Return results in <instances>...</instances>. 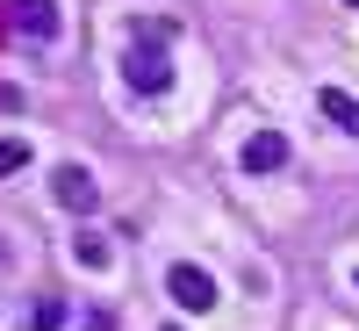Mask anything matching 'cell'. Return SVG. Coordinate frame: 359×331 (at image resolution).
I'll return each mask as SVG.
<instances>
[{
    "label": "cell",
    "mask_w": 359,
    "mask_h": 331,
    "mask_svg": "<svg viewBox=\"0 0 359 331\" xmlns=\"http://www.w3.org/2000/svg\"><path fill=\"white\" fill-rule=\"evenodd\" d=\"M172 295H180L187 310H208V303H216V288H208V281L194 274V266H172Z\"/></svg>",
    "instance_id": "obj_1"
},
{
    "label": "cell",
    "mask_w": 359,
    "mask_h": 331,
    "mask_svg": "<svg viewBox=\"0 0 359 331\" xmlns=\"http://www.w3.org/2000/svg\"><path fill=\"white\" fill-rule=\"evenodd\" d=\"M130 79H137V86H165V58H158V51H151V58L130 51Z\"/></svg>",
    "instance_id": "obj_2"
},
{
    "label": "cell",
    "mask_w": 359,
    "mask_h": 331,
    "mask_svg": "<svg viewBox=\"0 0 359 331\" xmlns=\"http://www.w3.org/2000/svg\"><path fill=\"white\" fill-rule=\"evenodd\" d=\"M323 108H331V115H338V123H345V130H359V108H352L345 94H323Z\"/></svg>",
    "instance_id": "obj_3"
}]
</instances>
